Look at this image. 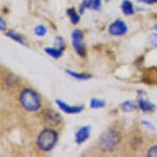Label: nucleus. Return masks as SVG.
Returning a JSON list of instances; mask_svg holds the SVG:
<instances>
[{
    "label": "nucleus",
    "mask_w": 157,
    "mask_h": 157,
    "mask_svg": "<svg viewBox=\"0 0 157 157\" xmlns=\"http://www.w3.org/2000/svg\"><path fill=\"white\" fill-rule=\"evenodd\" d=\"M66 72H67V74H68L72 77L75 78V79H77V80L87 81L92 77L91 75L88 74V73H81V72H74V71L69 70V69L66 70Z\"/></svg>",
    "instance_id": "nucleus-10"
},
{
    "label": "nucleus",
    "mask_w": 157,
    "mask_h": 157,
    "mask_svg": "<svg viewBox=\"0 0 157 157\" xmlns=\"http://www.w3.org/2000/svg\"><path fill=\"white\" fill-rule=\"evenodd\" d=\"M35 33L37 36H44L46 35L47 29L43 25H39L35 28Z\"/></svg>",
    "instance_id": "nucleus-18"
},
{
    "label": "nucleus",
    "mask_w": 157,
    "mask_h": 157,
    "mask_svg": "<svg viewBox=\"0 0 157 157\" xmlns=\"http://www.w3.org/2000/svg\"><path fill=\"white\" fill-rule=\"evenodd\" d=\"M121 109L124 112L129 113V112H132L136 109V106L131 101H125L121 105Z\"/></svg>",
    "instance_id": "nucleus-17"
},
{
    "label": "nucleus",
    "mask_w": 157,
    "mask_h": 157,
    "mask_svg": "<svg viewBox=\"0 0 157 157\" xmlns=\"http://www.w3.org/2000/svg\"><path fill=\"white\" fill-rule=\"evenodd\" d=\"M148 156L150 157H157V146L152 147L148 151Z\"/></svg>",
    "instance_id": "nucleus-20"
},
{
    "label": "nucleus",
    "mask_w": 157,
    "mask_h": 157,
    "mask_svg": "<svg viewBox=\"0 0 157 157\" xmlns=\"http://www.w3.org/2000/svg\"><path fill=\"white\" fill-rule=\"evenodd\" d=\"M90 108L92 109H101L105 106V101H103V100H99V99L93 98L90 100Z\"/></svg>",
    "instance_id": "nucleus-15"
},
{
    "label": "nucleus",
    "mask_w": 157,
    "mask_h": 157,
    "mask_svg": "<svg viewBox=\"0 0 157 157\" xmlns=\"http://www.w3.org/2000/svg\"><path fill=\"white\" fill-rule=\"evenodd\" d=\"M58 134L54 130L50 128L44 129L40 133L37 139L38 147L44 151H51L56 145Z\"/></svg>",
    "instance_id": "nucleus-2"
},
{
    "label": "nucleus",
    "mask_w": 157,
    "mask_h": 157,
    "mask_svg": "<svg viewBox=\"0 0 157 157\" xmlns=\"http://www.w3.org/2000/svg\"><path fill=\"white\" fill-rule=\"evenodd\" d=\"M88 8L95 11H99L101 8V0H86Z\"/></svg>",
    "instance_id": "nucleus-16"
},
{
    "label": "nucleus",
    "mask_w": 157,
    "mask_h": 157,
    "mask_svg": "<svg viewBox=\"0 0 157 157\" xmlns=\"http://www.w3.org/2000/svg\"><path fill=\"white\" fill-rule=\"evenodd\" d=\"M67 14L69 17L70 20L72 21V23L77 24L80 21V16L78 15V13L76 12L74 8H69L67 10Z\"/></svg>",
    "instance_id": "nucleus-14"
},
{
    "label": "nucleus",
    "mask_w": 157,
    "mask_h": 157,
    "mask_svg": "<svg viewBox=\"0 0 157 157\" xmlns=\"http://www.w3.org/2000/svg\"><path fill=\"white\" fill-rule=\"evenodd\" d=\"M90 134V126H83L79 128L75 135V141L77 144L80 145L85 142L89 138Z\"/></svg>",
    "instance_id": "nucleus-8"
},
{
    "label": "nucleus",
    "mask_w": 157,
    "mask_h": 157,
    "mask_svg": "<svg viewBox=\"0 0 157 157\" xmlns=\"http://www.w3.org/2000/svg\"><path fill=\"white\" fill-rule=\"evenodd\" d=\"M58 106L62 109L64 113L67 114H77V113H81L84 109L83 105H69L67 103H65L61 100H56L55 101Z\"/></svg>",
    "instance_id": "nucleus-6"
},
{
    "label": "nucleus",
    "mask_w": 157,
    "mask_h": 157,
    "mask_svg": "<svg viewBox=\"0 0 157 157\" xmlns=\"http://www.w3.org/2000/svg\"><path fill=\"white\" fill-rule=\"evenodd\" d=\"M138 105H139L140 109L144 112H153L155 108V106L153 104L145 99H142V98H141L138 101Z\"/></svg>",
    "instance_id": "nucleus-12"
},
{
    "label": "nucleus",
    "mask_w": 157,
    "mask_h": 157,
    "mask_svg": "<svg viewBox=\"0 0 157 157\" xmlns=\"http://www.w3.org/2000/svg\"><path fill=\"white\" fill-rule=\"evenodd\" d=\"M64 49L65 48H60V47H48V48L44 49V52L48 55L57 59H59L60 57L62 56Z\"/></svg>",
    "instance_id": "nucleus-9"
},
{
    "label": "nucleus",
    "mask_w": 157,
    "mask_h": 157,
    "mask_svg": "<svg viewBox=\"0 0 157 157\" xmlns=\"http://www.w3.org/2000/svg\"><path fill=\"white\" fill-rule=\"evenodd\" d=\"M121 9L123 13L126 16L133 15L135 11H134L133 4L129 0H124L121 4Z\"/></svg>",
    "instance_id": "nucleus-11"
},
{
    "label": "nucleus",
    "mask_w": 157,
    "mask_h": 157,
    "mask_svg": "<svg viewBox=\"0 0 157 157\" xmlns=\"http://www.w3.org/2000/svg\"><path fill=\"white\" fill-rule=\"evenodd\" d=\"M20 102L24 109L28 111H36L40 107V100L37 93L31 89L22 90L20 95Z\"/></svg>",
    "instance_id": "nucleus-3"
},
{
    "label": "nucleus",
    "mask_w": 157,
    "mask_h": 157,
    "mask_svg": "<svg viewBox=\"0 0 157 157\" xmlns=\"http://www.w3.org/2000/svg\"><path fill=\"white\" fill-rule=\"evenodd\" d=\"M140 3H147V4H153L157 3V0H138Z\"/></svg>",
    "instance_id": "nucleus-23"
},
{
    "label": "nucleus",
    "mask_w": 157,
    "mask_h": 157,
    "mask_svg": "<svg viewBox=\"0 0 157 157\" xmlns=\"http://www.w3.org/2000/svg\"><path fill=\"white\" fill-rule=\"evenodd\" d=\"M6 36H8V37H9L10 39H12L14 41L19 43V44H26V40H25V39H24L21 35L16 33L14 31H9V32H8V33L6 34Z\"/></svg>",
    "instance_id": "nucleus-13"
},
{
    "label": "nucleus",
    "mask_w": 157,
    "mask_h": 157,
    "mask_svg": "<svg viewBox=\"0 0 157 157\" xmlns=\"http://www.w3.org/2000/svg\"><path fill=\"white\" fill-rule=\"evenodd\" d=\"M7 28V22L3 17H0V31H4Z\"/></svg>",
    "instance_id": "nucleus-21"
},
{
    "label": "nucleus",
    "mask_w": 157,
    "mask_h": 157,
    "mask_svg": "<svg viewBox=\"0 0 157 157\" xmlns=\"http://www.w3.org/2000/svg\"><path fill=\"white\" fill-rule=\"evenodd\" d=\"M120 142L119 133L113 129H108L104 132L100 137L99 147L105 152L112 151Z\"/></svg>",
    "instance_id": "nucleus-1"
},
{
    "label": "nucleus",
    "mask_w": 157,
    "mask_h": 157,
    "mask_svg": "<svg viewBox=\"0 0 157 157\" xmlns=\"http://www.w3.org/2000/svg\"><path fill=\"white\" fill-rule=\"evenodd\" d=\"M149 40L150 43H151L152 45L157 47V33L151 34V35L149 36Z\"/></svg>",
    "instance_id": "nucleus-19"
},
{
    "label": "nucleus",
    "mask_w": 157,
    "mask_h": 157,
    "mask_svg": "<svg viewBox=\"0 0 157 157\" xmlns=\"http://www.w3.org/2000/svg\"><path fill=\"white\" fill-rule=\"evenodd\" d=\"M44 119L46 124L52 126H57L61 121V116L55 111L47 109L44 112Z\"/></svg>",
    "instance_id": "nucleus-7"
},
{
    "label": "nucleus",
    "mask_w": 157,
    "mask_h": 157,
    "mask_svg": "<svg viewBox=\"0 0 157 157\" xmlns=\"http://www.w3.org/2000/svg\"><path fill=\"white\" fill-rule=\"evenodd\" d=\"M84 35L81 30H74L72 33V42L73 48L80 56L83 57L86 55V48L83 43Z\"/></svg>",
    "instance_id": "nucleus-4"
},
{
    "label": "nucleus",
    "mask_w": 157,
    "mask_h": 157,
    "mask_svg": "<svg viewBox=\"0 0 157 157\" xmlns=\"http://www.w3.org/2000/svg\"><path fill=\"white\" fill-rule=\"evenodd\" d=\"M142 124H144V126H146L147 128H148L149 129H151V130H154V129H155L154 125H153L151 123H150V122L143 121V122H142Z\"/></svg>",
    "instance_id": "nucleus-22"
},
{
    "label": "nucleus",
    "mask_w": 157,
    "mask_h": 157,
    "mask_svg": "<svg viewBox=\"0 0 157 157\" xmlns=\"http://www.w3.org/2000/svg\"><path fill=\"white\" fill-rule=\"evenodd\" d=\"M128 31L127 24L122 20H117L111 24L109 27V32L114 36H124Z\"/></svg>",
    "instance_id": "nucleus-5"
}]
</instances>
